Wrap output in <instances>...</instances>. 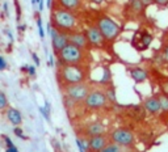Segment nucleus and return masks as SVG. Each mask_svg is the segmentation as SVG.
<instances>
[{
	"label": "nucleus",
	"mask_w": 168,
	"mask_h": 152,
	"mask_svg": "<svg viewBox=\"0 0 168 152\" xmlns=\"http://www.w3.org/2000/svg\"><path fill=\"white\" fill-rule=\"evenodd\" d=\"M59 76L64 84H76L84 81L86 73L79 64H63L59 70Z\"/></svg>",
	"instance_id": "1"
},
{
	"label": "nucleus",
	"mask_w": 168,
	"mask_h": 152,
	"mask_svg": "<svg viewBox=\"0 0 168 152\" xmlns=\"http://www.w3.org/2000/svg\"><path fill=\"white\" fill-rule=\"evenodd\" d=\"M53 21H54V25L58 26L60 30H70L76 25V17L74 16V13L62 7L54 9Z\"/></svg>",
	"instance_id": "2"
},
{
	"label": "nucleus",
	"mask_w": 168,
	"mask_h": 152,
	"mask_svg": "<svg viewBox=\"0 0 168 152\" xmlns=\"http://www.w3.org/2000/svg\"><path fill=\"white\" fill-rule=\"evenodd\" d=\"M97 28L100 29L101 34L104 36V38H105L106 41L116 40L121 31L120 25L108 16H103L99 21H97Z\"/></svg>",
	"instance_id": "3"
},
{
	"label": "nucleus",
	"mask_w": 168,
	"mask_h": 152,
	"mask_svg": "<svg viewBox=\"0 0 168 152\" xmlns=\"http://www.w3.org/2000/svg\"><path fill=\"white\" fill-rule=\"evenodd\" d=\"M83 54H84L83 49L69 43L63 50L58 53V58L63 64H79L83 59Z\"/></svg>",
	"instance_id": "4"
},
{
	"label": "nucleus",
	"mask_w": 168,
	"mask_h": 152,
	"mask_svg": "<svg viewBox=\"0 0 168 152\" xmlns=\"http://www.w3.org/2000/svg\"><path fill=\"white\" fill-rule=\"evenodd\" d=\"M89 85L87 83H76V84H66L64 85V93L67 99L74 102L84 101L89 94Z\"/></svg>",
	"instance_id": "5"
},
{
	"label": "nucleus",
	"mask_w": 168,
	"mask_h": 152,
	"mask_svg": "<svg viewBox=\"0 0 168 152\" xmlns=\"http://www.w3.org/2000/svg\"><path fill=\"white\" fill-rule=\"evenodd\" d=\"M108 102V96L106 93L103 92V90H91L86 100H84V104L88 109H100L106 105Z\"/></svg>",
	"instance_id": "6"
},
{
	"label": "nucleus",
	"mask_w": 168,
	"mask_h": 152,
	"mask_svg": "<svg viewBox=\"0 0 168 152\" xmlns=\"http://www.w3.org/2000/svg\"><path fill=\"white\" fill-rule=\"evenodd\" d=\"M110 140L120 146L129 147L134 143V135L128 129H117L110 132Z\"/></svg>",
	"instance_id": "7"
},
{
	"label": "nucleus",
	"mask_w": 168,
	"mask_h": 152,
	"mask_svg": "<svg viewBox=\"0 0 168 152\" xmlns=\"http://www.w3.org/2000/svg\"><path fill=\"white\" fill-rule=\"evenodd\" d=\"M86 34H87V37H88L89 45L97 46V47L103 46L105 38H104V36L101 34V31H100V29L97 28V26H89V28L87 29Z\"/></svg>",
	"instance_id": "8"
},
{
	"label": "nucleus",
	"mask_w": 168,
	"mask_h": 152,
	"mask_svg": "<svg viewBox=\"0 0 168 152\" xmlns=\"http://www.w3.org/2000/svg\"><path fill=\"white\" fill-rule=\"evenodd\" d=\"M109 144V138L106 135H96L89 138V151L100 152Z\"/></svg>",
	"instance_id": "9"
},
{
	"label": "nucleus",
	"mask_w": 168,
	"mask_h": 152,
	"mask_svg": "<svg viewBox=\"0 0 168 152\" xmlns=\"http://www.w3.org/2000/svg\"><path fill=\"white\" fill-rule=\"evenodd\" d=\"M69 41L71 45H75L80 49H84L88 47L89 45V41H88V37H87L86 33H69Z\"/></svg>",
	"instance_id": "10"
},
{
	"label": "nucleus",
	"mask_w": 168,
	"mask_h": 152,
	"mask_svg": "<svg viewBox=\"0 0 168 152\" xmlns=\"http://www.w3.org/2000/svg\"><path fill=\"white\" fill-rule=\"evenodd\" d=\"M51 42H53V49H54V51L58 54L60 50H63V49H64L66 46L70 43L69 34H66V33H63V31H60V33L58 34L55 38H53Z\"/></svg>",
	"instance_id": "11"
},
{
	"label": "nucleus",
	"mask_w": 168,
	"mask_h": 152,
	"mask_svg": "<svg viewBox=\"0 0 168 152\" xmlns=\"http://www.w3.org/2000/svg\"><path fill=\"white\" fill-rule=\"evenodd\" d=\"M145 109L147 110L151 114H156L162 110V106H160V101L158 97H148V99L145 100Z\"/></svg>",
	"instance_id": "12"
},
{
	"label": "nucleus",
	"mask_w": 168,
	"mask_h": 152,
	"mask_svg": "<svg viewBox=\"0 0 168 152\" xmlns=\"http://www.w3.org/2000/svg\"><path fill=\"white\" fill-rule=\"evenodd\" d=\"M7 118H8L9 123L14 125V126H19V125H21V122H23L21 113L19 112L17 109H14V107H9V109L7 110Z\"/></svg>",
	"instance_id": "13"
},
{
	"label": "nucleus",
	"mask_w": 168,
	"mask_h": 152,
	"mask_svg": "<svg viewBox=\"0 0 168 152\" xmlns=\"http://www.w3.org/2000/svg\"><path fill=\"white\" fill-rule=\"evenodd\" d=\"M105 132V126L99 122H95V123H91L87 126V134L91 136H96V135H103Z\"/></svg>",
	"instance_id": "14"
},
{
	"label": "nucleus",
	"mask_w": 168,
	"mask_h": 152,
	"mask_svg": "<svg viewBox=\"0 0 168 152\" xmlns=\"http://www.w3.org/2000/svg\"><path fill=\"white\" fill-rule=\"evenodd\" d=\"M58 3L62 8L69 9V11H76L82 7L83 0H58Z\"/></svg>",
	"instance_id": "15"
},
{
	"label": "nucleus",
	"mask_w": 168,
	"mask_h": 152,
	"mask_svg": "<svg viewBox=\"0 0 168 152\" xmlns=\"http://www.w3.org/2000/svg\"><path fill=\"white\" fill-rule=\"evenodd\" d=\"M130 75L135 83H142L147 79V72L145 70H142V68H134V70H131Z\"/></svg>",
	"instance_id": "16"
},
{
	"label": "nucleus",
	"mask_w": 168,
	"mask_h": 152,
	"mask_svg": "<svg viewBox=\"0 0 168 152\" xmlns=\"http://www.w3.org/2000/svg\"><path fill=\"white\" fill-rule=\"evenodd\" d=\"M152 42V36L147 31H145L143 34H141V45H143V49H147Z\"/></svg>",
	"instance_id": "17"
},
{
	"label": "nucleus",
	"mask_w": 168,
	"mask_h": 152,
	"mask_svg": "<svg viewBox=\"0 0 168 152\" xmlns=\"http://www.w3.org/2000/svg\"><path fill=\"white\" fill-rule=\"evenodd\" d=\"M130 5H131V9H133L134 13H141L145 9V4L141 0H133L130 3Z\"/></svg>",
	"instance_id": "18"
},
{
	"label": "nucleus",
	"mask_w": 168,
	"mask_h": 152,
	"mask_svg": "<svg viewBox=\"0 0 168 152\" xmlns=\"http://www.w3.org/2000/svg\"><path fill=\"white\" fill-rule=\"evenodd\" d=\"M121 147H122V146L110 142V143H109L108 146L103 149V151H100V152H122V148H121Z\"/></svg>",
	"instance_id": "19"
},
{
	"label": "nucleus",
	"mask_w": 168,
	"mask_h": 152,
	"mask_svg": "<svg viewBox=\"0 0 168 152\" xmlns=\"http://www.w3.org/2000/svg\"><path fill=\"white\" fill-rule=\"evenodd\" d=\"M160 101V106H162V110L163 112H168V96L165 93H160L159 96H158Z\"/></svg>",
	"instance_id": "20"
},
{
	"label": "nucleus",
	"mask_w": 168,
	"mask_h": 152,
	"mask_svg": "<svg viewBox=\"0 0 168 152\" xmlns=\"http://www.w3.org/2000/svg\"><path fill=\"white\" fill-rule=\"evenodd\" d=\"M4 139H5V144H7V151L5 152H19L17 148L13 146V143H12L8 138H4Z\"/></svg>",
	"instance_id": "21"
},
{
	"label": "nucleus",
	"mask_w": 168,
	"mask_h": 152,
	"mask_svg": "<svg viewBox=\"0 0 168 152\" xmlns=\"http://www.w3.org/2000/svg\"><path fill=\"white\" fill-rule=\"evenodd\" d=\"M7 107V97L4 92L0 93V109H5Z\"/></svg>",
	"instance_id": "22"
},
{
	"label": "nucleus",
	"mask_w": 168,
	"mask_h": 152,
	"mask_svg": "<svg viewBox=\"0 0 168 152\" xmlns=\"http://www.w3.org/2000/svg\"><path fill=\"white\" fill-rule=\"evenodd\" d=\"M103 83H109L110 81V73H109V71H108V68H105L104 70V77H103V80H101Z\"/></svg>",
	"instance_id": "23"
},
{
	"label": "nucleus",
	"mask_w": 168,
	"mask_h": 152,
	"mask_svg": "<svg viewBox=\"0 0 168 152\" xmlns=\"http://www.w3.org/2000/svg\"><path fill=\"white\" fill-rule=\"evenodd\" d=\"M37 25H38V30H40V36H41V38H43V37H45V31H43L42 23H41V18H40V17L37 18Z\"/></svg>",
	"instance_id": "24"
},
{
	"label": "nucleus",
	"mask_w": 168,
	"mask_h": 152,
	"mask_svg": "<svg viewBox=\"0 0 168 152\" xmlns=\"http://www.w3.org/2000/svg\"><path fill=\"white\" fill-rule=\"evenodd\" d=\"M105 93H106V96H108V100H110V101H114V100H116V94H114L113 89H108Z\"/></svg>",
	"instance_id": "25"
},
{
	"label": "nucleus",
	"mask_w": 168,
	"mask_h": 152,
	"mask_svg": "<svg viewBox=\"0 0 168 152\" xmlns=\"http://www.w3.org/2000/svg\"><path fill=\"white\" fill-rule=\"evenodd\" d=\"M14 134H16V136H19V138L25 139V136H24V134H23V130H21L20 127H16V129H14Z\"/></svg>",
	"instance_id": "26"
},
{
	"label": "nucleus",
	"mask_w": 168,
	"mask_h": 152,
	"mask_svg": "<svg viewBox=\"0 0 168 152\" xmlns=\"http://www.w3.org/2000/svg\"><path fill=\"white\" fill-rule=\"evenodd\" d=\"M162 56H163V59H164V62L168 63V46L164 47V50H163V53H162Z\"/></svg>",
	"instance_id": "27"
},
{
	"label": "nucleus",
	"mask_w": 168,
	"mask_h": 152,
	"mask_svg": "<svg viewBox=\"0 0 168 152\" xmlns=\"http://www.w3.org/2000/svg\"><path fill=\"white\" fill-rule=\"evenodd\" d=\"M154 3H156L160 7H165L168 5V0H154Z\"/></svg>",
	"instance_id": "28"
},
{
	"label": "nucleus",
	"mask_w": 168,
	"mask_h": 152,
	"mask_svg": "<svg viewBox=\"0 0 168 152\" xmlns=\"http://www.w3.org/2000/svg\"><path fill=\"white\" fill-rule=\"evenodd\" d=\"M5 67H7V63H5L4 56H0V70H1V71L5 70Z\"/></svg>",
	"instance_id": "29"
},
{
	"label": "nucleus",
	"mask_w": 168,
	"mask_h": 152,
	"mask_svg": "<svg viewBox=\"0 0 168 152\" xmlns=\"http://www.w3.org/2000/svg\"><path fill=\"white\" fill-rule=\"evenodd\" d=\"M28 72H29V75L34 76V75H36V70H34V67H33V66H29V67H28Z\"/></svg>",
	"instance_id": "30"
},
{
	"label": "nucleus",
	"mask_w": 168,
	"mask_h": 152,
	"mask_svg": "<svg viewBox=\"0 0 168 152\" xmlns=\"http://www.w3.org/2000/svg\"><path fill=\"white\" fill-rule=\"evenodd\" d=\"M141 1L145 4V7H147V5H150V4L154 3V0H141Z\"/></svg>",
	"instance_id": "31"
},
{
	"label": "nucleus",
	"mask_w": 168,
	"mask_h": 152,
	"mask_svg": "<svg viewBox=\"0 0 168 152\" xmlns=\"http://www.w3.org/2000/svg\"><path fill=\"white\" fill-rule=\"evenodd\" d=\"M92 3H95V4H101V3H104L105 0H91Z\"/></svg>",
	"instance_id": "32"
},
{
	"label": "nucleus",
	"mask_w": 168,
	"mask_h": 152,
	"mask_svg": "<svg viewBox=\"0 0 168 152\" xmlns=\"http://www.w3.org/2000/svg\"><path fill=\"white\" fill-rule=\"evenodd\" d=\"M38 4H40V11H42L43 9V0H40V3Z\"/></svg>",
	"instance_id": "33"
},
{
	"label": "nucleus",
	"mask_w": 168,
	"mask_h": 152,
	"mask_svg": "<svg viewBox=\"0 0 168 152\" xmlns=\"http://www.w3.org/2000/svg\"><path fill=\"white\" fill-rule=\"evenodd\" d=\"M33 58H34V60H36V63H40V60H38V58H37V55H36V54H33Z\"/></svg>",
	"instance_id": "34"
},
{
	"label": "nucleus",
	"mask_w": 168,
	"mask_h": 152,
	"mask_svg": "<svg viewBox=\"0 0 168 152\" xmlns=\"http://www.w3.org/2000/svg\"><path fill=\"white\" fill-rule=\"evenodd\" d=\"M130 1H133V0H130Z\"/></svg>",
	"instance_id": "35"
}]
</instances>
